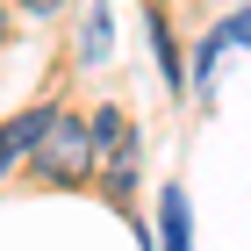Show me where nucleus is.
I'll return each mask as SVG.
<instances>
[{
	"mask_svg": "<svg viewBox=\"0 0 251 251\" xmlns=\"http://www.w3.org/2000/svg\"><path fill=\"white\" fill-rule=\"evenodd\" d=\"M22 7H29V15H50V7H58V0H22Z\"/></svg>",
	"mask_w": 251,
	"mask_h": 251,
	"instance_id": "obj_8",
	"label": "nucleus"
},
{
	"mask_svg": "<svg viewBox=\"0 0 251 251\" xmlns=\"http://www.w3.org/2000/svg\"><path fill=\"white\" fill-rule=\"evenodd\" d=\"M230 36H237V43H251V15H237V22H230Z\"/></svg>",
	"mask_w": 251,
	"mask_h": 251,
	"instance_id": "obj_7",
	"label": "nucleus"
},
{
	"mask_svg": "<svg viewBox=\"0 0 251 251\" xmlns=\"http://www.w3.org/2000/svg\"><path fill=\"white\" fill-rule=\"evenodd\" d=\"M0 43H7V7H0Z\"/></svg>",
	"mask_w": 251,
	"mask_h": 251,
	"instance_id": "obj_9",
	"label": "nucleus"
},
{
	"mask_svg": "<svg viewBox=\"0 0 251 251\" xmlns=\"http://www.w3.org/2000/svg\"><path fill=\"white\" fill-rule=\"evenodd\" d=\"M165 251H187V194L165 187Z\"/></svg>",
	"mask_w": 251,
	"mask_h": 251,
	"instance_id": "obj_4",
	"label": "nucleus"
},
{
	"mask_svg": "<svg viewBox=\"0 0 251 251\" xmlns=\"http://www.w3.org/2000/svg\"><path fill=\"white\" fill-rule=\"evenodd\" d=\"M86 144H94V158H122L129 151V115H122V108H100V115L86 122Z\"/></svg>",
	"mask_w": 251,
	"mask_h": 251,
	"instance_id": "obj_3",
	"label": "nucleus"
},
{
	"mask_svg": "<svg viewBox=\"0 0 251 251\" xmlns=\"http://www.w3.org/2000/svg\"><path fill=\"white\" fill-rule=\"evenodd\" d=\"M79 50H86V65H100V58H108V7H94V22H86Z\"/></svg>",
	"mask_w": 251,
	"mask_h": 251,
	"instance_id": "obj_5",
	"label": "nucleus"
},
{
	"mask_svg": "<svg viewBox=\"0 0 251 251\" xmlns=\"http://www.w3.org/2000/svg\"><path fill=\"white\" fill-rule=\"evenodd\" d=\"M151 50H158V65H165V79H179V58H173V36H165V22L151 15Z\"/></svg>",
	"mask_w": 251,
	"mask_h": 251,
	"instance_id": "obj_6",
	"label": "nucleus"
},
{
	"mask_svg": "<svg viewBox=\"0 0 251 251\" xmlns=\"http://www.w3.org/2000/svg\"><path fill=\"white\" fill-rule=\"evenodd\" d=\"M29 173L50 179V187H79V179L94 173V144H86V122L79 115H50L43 144L29 151Z\"/></svg>",
	"mask_w": 251,
	"mask_h": 251,
	"instance_id": "obj_1",
	"label": "nucleus"
},
{
	"mask_svg": "<svg viewBox=\"0 0 251 251\" xmlns=\"http://www.w3.org/2000/svg\"><path fill=\"white\" fill-rule=\"evenodd\" d=\"M50 115H58V108H29V115L0 122V165H15L22 151H36V144H43V129H50Z\"/></svg>",
	"mask_w": 251,
	"mask_h": 251,
	"instance_id": "obj_2",
	"label": "nucleus"
}]
</instances>
